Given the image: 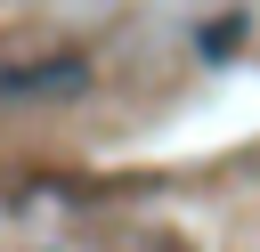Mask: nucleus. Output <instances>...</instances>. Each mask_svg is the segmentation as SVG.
Masks as SVG:
<instances>
[{"label":"nucleus","mask_w":260,"mask_h":252,"mask_svg":"<svg viewBox=\"0 0 260 252\" xmlns=\"http://www.w3.org/2000/svg\"><path fill=\"white\" fill-rule=\"evenodd\" d=\"M81 81H89L81 57H41V65H8L0 98H49V89H81Z\"/></svg>","instance_id":"obj_1"},{"label":"nucleus","mask_w":260,"mask_h":252,"mask_svg":"<svg viewBox=\"0 0 260 252\" xmlns=\"http://www.w3.org/2000/svg\"><path fill=\"white\" fill-rule=\"evenodd\" d=\"M236 33H244V24L228 16V24H211V33H203V49H211V57H228V49H236Z\"/></svg>","instance_id":"obj_2"}]
</instances>
